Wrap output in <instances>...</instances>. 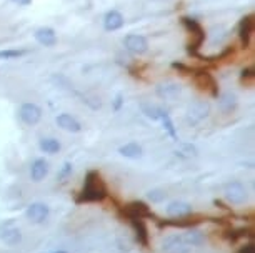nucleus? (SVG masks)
<instances>
[{
    "mask_svg": "<svg viewBox=\"0 0 255 253\" xmlns=\"http://www.w3.org/2000/svg\"><path fill=\"white\" fill-rule=\"evenodd\" d=\"M124 25V17H122L120 12L117 10H110L104 19V27L105 30L109 32H113V30H118V28Z\"/></svg>",
    "mask_w": 255,
    "mask_h": 253,
    "instance_id": "20",
    "label": "nucleus"
},
{
    "mask_svg": "<svg viewBox=\"0 0 255 253\" xmlns=\"http://www.w3.org/2000/svg\"><path fill=\"white\" fill-rule=\"evenodd\" d=\"M40 150L45 153H57L60 150V143L55 138H42L40 140Z\"/></svg>",
    "mask_w": 255,
    "mask_h": 253,
    "instance_id": "24",
    "label": "nucleus"
},
{
    "mask_svg": "<svg viewBox=\"0 0 255 253\" xmlns=\"http://www.w3.org/2000/svg\"><path fill=\"white\" fill-rule=\"evenodd\" d=\"M129 223L135 231V238L142 247H148V230L142 218H130Z\"/></svg>",
    "mask_w": 255,
    "mask_h": 253,
    "instance_id": "13",
    "label": "nucleus"
},
{
    "mask_svg": "<svg viewBox=\"0 0 255 253\" xmlns=\"http://www.w3.org/2000/svg\"><path fill=\"white\" fill-rule=\"evenodd\" d=\"M107 197V185L99 172L92 170L85 175V185L82 192L77 193L75 203H92V202H102Z\"/></svg>",
    "mask_w": 255,
    "mask_h": 253,
    "instance_id": "1",
    "label": "nucleus"
},
{
    "mask_svg": "<svg viewBox=\"0 0 255 253\" xmlns=\"http://www.w3.org/2000/svg\"><path fill=\"white\" fill-rule=\"evenodd\" d=\"M148 198H150L152 202H162L165 198V193L162 190H150V192H148Z\"/></svg>",
    "mask_w": 255,
    "mask_h": 253,
    "instance_id": "32",
    "label": "nucleus"
},
{
    "mask_svg": "<svg viewBox=\"0 0 255 253\" xmlns=\"http://www.w3.org/2000/svg\"><path fill=\"white\" fill-rule=\"evenodd\" d=\"M254 78H255V69H254V67L242 70V74H240V80H242V82H247V80H250V82H252Z\"/></svg>",
    "mask_w": 255,
    "mask_h": 253,
    "instance_id": "30",
    "label": "nucleus"
},
{
    "mask_svg": "<svg viewBox=\"0 0 255 253\" xmlns=\"http://www.w3.org/2000/svg\"><path fill=\"white\" fill-rule=\"evenodd\" d=\"M157 94L162 99H175V97L180 94V87L177 83H162V85L157 87Z\"/></svg>",
    "mask_w": 255,
    "mask_h": 253,
    "instance_id": "21",
    "label": "nucleus"
},
{
    "mask_svg": "<svg viewBox=\"0 0 255 253\" xmlns=\"http://www.w3.org/2000/svg\"><path fill=\"white\" fill-rule=\"evenodd\" d=\"M142 112L145 113V117L152 120H160V117H162L164 110L159 107H155V105H148V103H142Z\"/></svg>",
    "mask_w": 255,
    "mask_h": 253,
    "instance_id": "26",
    "label": "nucleus"
},
{
    "mask_svg": "<svg viewBox=\"0 0 255 253\" xmlns=\"http://www.w3.org/2000/svg\"><path fill=\"white\" fill-rule=\"evenodd\" d=\"M219 108L222 113H232L235 112L237 108V97L232 94V92H224V94H220L219 97Z\"/></svg>",
    "mask_w": 255,
    "mask_h": 253,
    "instance_id": "15",
    "label": "nucleus"
},
{
    "mask_svg": "<svg viewBox=\"0 0 255 253\" xmlns=\"http://www.w3.org/2000/svg\"><path fill=\"white\" fill-rule=\"evenodd\" d=\"M19 117L24 124L35 125V124H39L42 119V110L39 105H35V103H24L19 110Z\"/></svg>",
    "mask_w": 255,
    "mask_h": 253,
    "instance_id": "9",
    "label": "nucleus"
},
{
    "mask_svg": "<svg viewBox=\"0 0 255 253\" xmlns=\"http://www.w3.org/2000/svg\"><path fill=\"white\" fill-rule=\"evenodd\" d=\"M124 45L129 52L135 53V55H142V53H145L148 49L145 37H142V35H127L124 39Z\"/></svg>",
    "mask_w": 255,
    "mask_h": 253,
    "instance_id": "11",
    "label": "nucleus"
},
{
    "mask_svg": "<svg viewBox=\"0 0 255 253\" xmlns=\"http://www.w3.org/2000/svg\"><path fill=\"white\" fill-rule=\"evenodd\" d=\"M252 233H254V230H249V228H232L230 231H225L224 238L228 240V242H232V243H235L237 240L247 237V235L252 237Z\"/></svg>",
    "mask_w": 255,
    "mask_h": 253,
    "instance_id": "23",
    "label": "nucleus"
},
{
    "mask_svg": "<svg viewBox=\"0 0 255 253\" xmlns=\"http://www.w3.org/2000/svg\"><path fill=\"white\" fill-rule=\"evenodd\" d=\"M205 220L203 215H194V213H189L185 217H178V218H169V220H159L157 225L160 228L164 227H173V228H190V227H195L198 225L200 222Z\"/></svg>",
    "mask_w": 255,
    "mask_h": 253,
    "instance_id": "5",
    "label": "nucleus"
},
{
    "mask_svg": "<svg viewBox=\"0 0 255 253\" xmlns=\"http://www.w3.org/2000/svg\"><path fill=\"white\" fill-rule=\"evenodd\" d=\"M172 67H173V69H177L182 75H194V72H195V69H192V67H187V65H184V63H180V62H173Z\"/></svg>",
    "mask_w": 255,
    "mask_h": 253,
    "instance_id": "28",
    "label": "nucleus"
},
{
    "mask_svg": "<svg viewBox=\"0 0 255 253\" xmlns=\"http://www.w3.org/2000/svg\"><path fill=\"white\" fill-rule=\"evenodd\" d=\"M225 197L233 205H240L247 200V190L240 182H230L225 185Z\"/></svg>",
    "mask_w": 255,
    "mask_h": 253,
    "instance_id": "8",
    "label": "nucleus"
},
{
    "mask_svg": "<svg viewBox=\"0 0 255 253\" xmlns=\"http://www.w3.org/2000/svg\"><path fill=\"white\" fill-rule=\"evenodd\" d=\"M12 2L19 3V5H30L32 0H12Z\"/></svg>",
    "mask_w": 255,
    "mask_h": 253,
    "instance_id": "35",
    "label": "nucleus"
},
{
    "mask_svg": "<svg viewBox=\"0 0 255 253\" xmlns=\"http://www.w3.org/2000/svg\"><path fill=\"white\" fill-rule=\"evenodd\" d=\"M25 50H2L0 52V58H17L24 55Z\"/></svg>",
    "mask_w": 255,
    "mask_h": 253,
    "instance_id": "29",
    "label": "nucleus"
},
{
    "mask_svg": "<svg viewBox=\"0 0 255 253\" xmlns=\"http://www.w3.org/2000/svg\"><path fill=\"white\" fill-rule=\"evenodd\" d=\"M0 240L7 245H17L22 240V231L17 227L15 220H5L0 223Z\"/></svg>",
    "mask_w": 255,
    "mask_h": 253,
    "instance_id": "6",
    "label": "nucleus"
},
{
    "mask_svg": "<svg viewBox=\"0 0 255 253\" xmlns=\"http://www.w3.org/2000/svg\"><path fill=\"white\" fill-rule=\"evenodd\" d=\"M120 107H122V95L118 94L115 99V105H113V110H120Z\"/></svg>",
    "mask_w": 255,
    "mask_h": 253,
    "instance_id": "34",
    "label": "nucleus"
},
{
    "mask_svg": "<svg viewBox=\"0 0 255 253\" xmlns=\"http://www.w3.org/2000/svg\"><path fill=\"white\" fill-rule=\"evenodd\" d=\"M210 113V105L205 100H197V102L189 105V110H187V119L190 124H198L200 120L207 119Z\"/></svg>",
    "mask_w": 255,
    "mask_h": 253,
    "instance_id": "7",
    "label": "nucleus"
},
{
    "mask_svg": "<svg viewBox=\"0 0 255 253\" xmlns=\"http://www.w3.org/2000/svg\"><path fill=\"white\" fill-rule=\"evenodd\" d=\"M118 215H120L124 220L129 222L130 218H152L154 213H152L150 206L143 202H130L129 205H124L120 210H118Z\"/></svg>",
    "mask_w": 255,
    "mask_h": 253,
    "instance_id": "3",
    "label": "nucleus"
},
{
    "mask_svg": "<svg viewBox=\"0 0 255 253\" xmlns=\"http://www.w3.org/2000/svg\"><path fill=\"white\" fill-rule=\"evenodd\" d=\"M182 238H184L185 245H192V247L200 245V243L203 242V235L200 233V231H197V230H190L189 233H185Z\"/></svg>",
    "mask_w": 255,
    "mask_h": 253,
    "instance_id": "25",
    "label": "nucleus"
},
{
    "mask_svg": "<svg viewBox=\"0 0 255 253\" xmlns=\"http://www.w3.org/2000/svg\"><path fill=\"white\" fill-rule=\"evenodd\" d=\"M47 174H49V163H47L44 158H37L35 162L32 163V168H30L32 180L33 182H42L47 177Z\"/></svg>",
    "mask_w": 255,
    "mask_h": 253,
    "instance_id": "19",
    "label": "nucleus"
},
{
    "mask_svg": "<svg viewBox=\"0 0 255 253\" xmlns=\"http://www.w3.org/2000/svg\"><path fill=\"white\" fill-rule=\"evenodd\" d=\"M118 153L124 155L125 158H140L142 157V147L137 145V143H127V145H122L118 149Z\"/></svg>",
    "mask_w": 255,
    "mask_h": 253,
    "instance_id": "22",
    "label": "nucleus"
},
{
    "mask_svg": "<svg viewBox=\"0 0 255 253\" xmlns=\"http://www.w3.org/2000/svg\"><path fill=\"white\" fill-rule=\"evenodd\" d=\"M167 213L170 218H178V217H185V215L192 213V206H190L187 202H172L167 206Z\"/></svg>",
    "mask_w": 255,
    "mask_h": 253,
    "instance_id": "18",
    "label": "nucleus"
},
{
    "mask_svg": "<svg viewBox=\"0 0 255 253\" xmlns=\"http://www.w3.org/2000/svg\"><path fill=\"white\" fill-rule=\"evenodd\" d=\"M237 253H255V245L254 243H247V245L240 247Z\"/></svg>",
    "mask_w": 255,
    "mask_h": 253,
    "instance_id": "33",
    "label": "nucleus"
},
{
    "mask_svg": "<svg viewBox=\"0 0 255 253\" xmlns=\"http://www.w3.org/2000/svg\"><path fill=\"white\" fill-rule=\"evenodd\" d=\"M164 252L165 253H187L184 238L178 237V235H175V237H169L164 242Z\"/></svg>",
    "mask_w": 255,
    "mask_h": 253,
    "instance_id": "17",
    "label": "nucleus"
},
{
    "mask_svg": "<svg viewBox=\"0 0 255 253\" xmlns=\"http://www.w3.org/2000/svg\"><path fill=\"white\" fill-rule=\"evenodd\" d=\"M35 40L40 45H44V47H54L57 44V35H55V32L50 27H40L35 32Z\"/></svg>",
    "mask_w": 255,
    "mask_h": 253,
    "instance_id": "16",
    "label": "nucleus"
},
{
    "mask_svg": "<svg viewBox=\"0 0 255 253\" xmlns=\"http://www.w3.org/2000/svg\"><path fill=\"white\" fill-rule=\"evenodd\" d=\"M182 25L187 28L189 32H192L195 35V40L190 42L189 45H187V52L190 53L192 57H195L198 53V49L202 47V44L205 42V32H203L202 25L197 22L195 19H190V17H182Z\"/></svg>",
    "mask_w": 255,
    "mask_h": 253,
    "instance_id": "2",
    "label": "nucleus"
},
{
    "mask_svg": "<svg viewBox=\"0 0 255 253\" xmlns=\"http://www.w3.org/2000/svg\"><path fill=\"white\" fill-rule=\"evenodd\" d=\"M194 82H195V85L198 87V90L207 92V94H209L210 97H214V99L219 97V85H217L215 78L212 77L207 70H203V69L195 70L194 72Z\"/></svg>",
    "mask_w": 255,
    "mask_h": 253,
    "instance_id": "4",
    "label": "nucleus"
},
{
    "mask_svg": "<svg viewBox=\"0 0 255 253\" xmlns=\"http://www.w3.org/2000/svg\"><path fill=\"white\" fill-rule=\"evenodd\" d=\"M160 119L164 120V125H165V128H167V132L172 135L173 138H177V133H175V128H173V124H172V120H170V117L167 115V112H164L162 113V117Z\"/></svg>",
    "mask_w": 255,
    "mask_h": 253,
    "instance_id": "27",
    "label": "nucleus"
},
{
    "mask_svg": "<svg viewBox=\"0 0 255 253\" xmlns=\"http://www.w3.org/2000/svg\"><path fill=\"white\" fill-rule=\"evenodd\" d=\"M254 28H255V15L254 14L245 15L239 24V37H240L242 47L244 49L249 47L250 37H252V33H254Z\"/></svg>",
    "mask_w": 255,
    "mask_h": 253,
    "instance_id": "10",
    "label": "nucleus"
},
{
    "mask_svg": "<svg viewBox=\"0 0 255 253\" xmlns=\"http://www.w3.org/2000/svg\"><path fill=\"white\" fill-rule=\"evenodd\" d=\"M49 217V206L45 203H40V202H35V203L28 205L27 208V218L32 223H44Z\"/></svg>",
    "mask_w": 255,
    "mask_h": 253,
    "instance_id": "12",
    "label": "nucleus"
},
{
    "mask_svg": "<svg viewBox=\"0 0 255 253\" xmlns=\"http://www.w3.org/2000/svg\"><path fill=\"white\" fill-rule=\"evenodd\" d=\"M72 174V163L70 162H65L63 163V167H62V170H60V174H58V180H65L67 177H69Z\"/></svg>",
    "mask_w": 255,
    "mask_h": 253,
    "instance_id": "31",
    "label": "nucleus"
},
{
    "mask_svg": "<svg viewBox=\"0 0 255 253\" xmlns=\"http://www.w3.org/2000/svg\"><path fill=\"white\" fill-rule=\"evenodd\" d=\"M54 253H67V252H54Z\"/></svg>",
    "mask_w": 255,
    "mask_h": 253,
    "instance_id": "36",
    "label": "nucleus"
},
{
    "mask_svg": "<svg viewBox=\"0 0 255 253\" xmlns=\"http://www.w3.org/2000/svg\"><path fill=\"white\" fill-rule=\"evenodd\" d=\"M57 125L60 126V128L67 130V132H72V133H77L82 130V125H80V122L77 119H74L69 113H60V115L57 117Z\"/></svg>",
    "mask_w": 255,
    "mask_h": 253,
    "instance_id": "14",
    "label": "nucleus"
}]
</instances>
